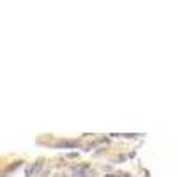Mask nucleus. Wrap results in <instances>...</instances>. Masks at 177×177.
<instances>
[{"instance_id": "nucleus-1", "label": "nucleus", "mask_w": 177, "mask_h": 177, "mask_svg": "<svg viewBox=\"0 0 177 177\" xmlns=\"http://www.w3.org/2000/svg\"><path fill=\"white\" fill-rule=\"evenodd\" d=\"M41 167H43L41 159H39V161H36V163H32V165H29L27 172H25V177H34V174H37V172L41 170Z\"/></svg>"}, {"instance_id": "nucleus-2", "label": "nucleus", "mask_w": 177, "mask_h": 177, "mask_svg": "<svg viewBox=\"0 0 177 177\" xmlns=\"http://www.w3.org/2000/svg\"><path fill=\"white\" fill-rule=\"evenodd\" d=\"M73 172H74V175H76V177H89L90 174H92V170H90L89 167H85V165L74 167V168H73Z\"/></svg>"}, {"instance_id": "nucleus-3", "label": "nucleus", "mask_w": 177, "mask_h": 177, "mask_svg": "<svg viewBox=\"0 0 177 177\" xmlns=\"http://www.w3.org/2000/svg\"><path fill=\"white\" fill-rule=\"evenodd\" d=\"M60 147H76V142H62V144H59Z\"/></svg>"}, {"instance_id": "nucleus-4", "label": "nucleus", "mask_w": 177, "mask_h": 177, "mask_svg": "<svg viewBox=\"0 0 177 177\" xmlns=\"http://www.w3.org/2000/svg\"><path fill=\"white\" fill-rule=\"evenodd\" d=\"M106 177H115V175H106Z\"/></svg>"}]
</instances>
